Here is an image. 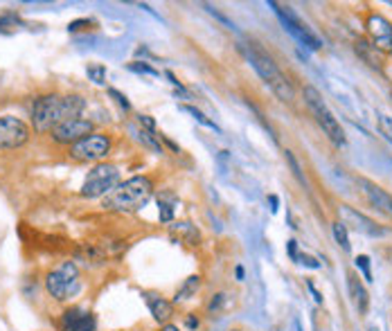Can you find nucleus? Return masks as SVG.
Masks as SVG:
<instances>
[{
    "mask_svg": "<svg viewBox=\"0 0 392 331\" xmlns=\"http://www.w3.org/2000/svg\"><path fill=\"white\" fill-rule=\"evenodd\" d=\"M160 331H180V329H178L176 325H169V322H167V325L160 327Z\"/></svg>",
    "mask_w": 392,
    "mask_h": 331,
    "instance_id": "nucleus-39",
    "label": "nucleus"
},
{
    "mask_svg": "<svg viewBox=\"0 0 392 331\" xmlns=\"http://www.w3.org/2000/svg\"><path fill=\"white\" fill-rule=\"evenodd\" d=\"M131 133L135 138H138V142H142L144 147L151 149L153 154H162V145H160V138L158 136H153L151 131L147 129H142V127H131Z\"/></svg>",
    "mask_w": 392,
    "mask_h": 331,
    "instance_id": "nucleus-19",
    "label": "nucleus"
},
{
    "mask_svg": "<svg viewBox=\"0 0 392 331\" xmlns=\"http://www.w3.org/2000/svg\"><path fill=\"white\" fill-rule=\"evenodd\" d=\"M241 52L246 55V59L250 61V66L255 68V73H257L264 84H266L273 93H275L282 102L291 104L296 100V93H293V84L289 82V77L282 73L280 66L275 64V59H273L266 50H264L257 41H244L241 43Z\"/></svg>",
    "mask_w": 392,
    "mask_h": 331,
    "instance_id": "nucleus-2",
    "label": "nucleus"
},
{
    "mask_svg": "<svg viewBox=\"0 0 392 331\" xmlns=\"http://www.w3.org/2000/svg\"><path fill=\"white\" fill-rule=\"evenodd\" d=\"M296 262H298V264H302V266H309V268H318V266H321L314 257H309V255H298V257H296Z\"/></svg>",
    "mask_w": 392,
    "mask_h": 331,
    "instance_id": "nucleus-33",
    "label": "nucleus"
},
{
    "mask_svg": "<svg viewBox=\"0 0 392 331\" xmlns=\"http://www.w3.org/2000/svg\"><path fill=\"white\" fill-rule=\"evenodd\" d=\"M95 316L81 307H70L59 318V331H95Z\"/></svg>",
    "mask_w": 392,
    "mask_h": 331,
    "instance_id": "nucleus-12",
    "label": "nucleus"
},
{
    "mask_svg": "<svg viewBox=\"0 0 392 331\" xmlns=\"http://www.w3.org/2000/svg\"><path fill=\"white\" fill-rule=\"evenodd\" d=\"M307 286H309V291H312V293H314V300H316V302H323V295H321V293H318V291H316V286H314L312 282H309Z\"/></svg>",
    "mask_w": 392,
    "mask_h": 331,
    "instance_id": "nucleus-37",
    "label": "nucleus"
},
{
    "mask_svg": "<svg viewBox=\"0 0 392 331\" xmlns=\"http://www.w3.org/2000/svg\"><path fill=\"white\" fill-rule=\"evenodd\" d=\"M354 264H357V268L363 273V277H366L368 282H372V271H370V259L366 255H359L357 259H354Z\"/></svg>",
    "mask_w": 392,
    "mask_h": 331,
    "instance_id": "nucleus-27",
    "label": "nucleus"
},
{
    "mask_svg": "<svg viewBox=\"0 0 392 331\" xmlns=\"http://www.w3.org/2000/svg\"><path fill=\"white\" fill-rule=\"evenodd\" d=\"M86 109L84 97L79 95H41L32 104V124L36 133H52L66 120L81 118Z\"/></svg>",
    "mask_w": 392,
    "mask_h": 331,
    "instance_id": "nucleus-1",
    "label": "nucleus"
},
{
    "mask_svg": "<svg viewBox=\"0 0 392 331\" xmlns=\"http://www.w3.org/2000/svg\"><path fill=\"white\" fill-rule=\"evenodd\" d=\"M289 255H291V259H293V262H296V257H298V246H296V241H293V239L289 241Z\"/></svg>",
    "mask_w": 392,
    "mask_h": 331,
    "instance_id": "nucleus-36",
    "label": "nucleus"
},
{
    "mask_svg": "<svg viewBox=\"0 0 392 331\" xmlns=\"http://www.w3.org/2000/svg\"><path fill=\"white\" fill-rule=\"evenodd\" d=\"M359 183H361V187H363V192H366V196L377 205V208H381V210H388V203H390V194H386L384 190H381L379 185H375V183H370V181H366V178H359Z\"/></svg>",
    "mask_w": 392,
    "mask_h": 331,
    "instance_id": "nucleus-17",
    "label": "nucleus"
},
{
    "mask_svg": "<svg viewBox=\"0 0 392 331\" xmlns=\"http://www.w3.org/2000/svg\"><path fill=\"white\" fill-rule=\"evenodd\" d=\"M302 97H305V104L309 106V111H312L314 120L318 127L323 129V133L327 138H330L336 147H345V131L341 127V122L336 120V115L330 111V106H327V102L323 100V95L316 91L314 86H305L302 91Z\"/></svg>",
    "mask_w": 392,
    "mask_h": 331,
    "instance_id": "nucleus-4",
    "label": "nucleus"
},
{
    "mask_svg": "<svg viewBox=\"0 0 392 331\" xmlns=\"http://www.w3.org/2000/svg\"><path fill=\"white\" fill-rule=\"evenodd\" d=\"M357 55H361V59L366 61L370 68L381 70V64H379V59H377V50L372 48L368 41H363V39L357 41Z\"/></svg>",
    "mask_w": 392,
    "mask_h": 331,
    "instance_id": "nucleus-21",
    "label": "nucleus"
},
{
    "mask_svg": "<svg viewBox=\"0 0 392 331\" xmlns=\"http://www.w3.org/2000/svg\"><path fill=\"white\" fill-rule=\"evenodd\" d=\"M117 185H120V172H117V167L108 163H99L88 172L79 194L84 196V199H99V196L111 194Z\"/></svg>",
    "mask_w": 392,
    "mask_h": 331,
    "instance_id": "nucleus-6",
    "label": "nucleus"
},
{
    "mask_svg": "<svg viewBox=\"0 0 392 331\" xmlns=\"http://www.w3.org/2000/svg\"><path fill=\"white\" fill-rule=\"evenodd\" d=\"M180 111H185V113H189V115H192V118L198 122V124H203V127H207V129H214V131H219V127H216V124L212 122V120H207L205 118V115L203 113H201L198 109H196V106H189V104H183V106H180Z\"/></svg>",
    "mask_w": 392,
    "mask_h": 331,
    "instance_id": "nucleus-25",
    "label": "nucleus"
},
{
    "mask_svg": "<svg viewBox=\"0 0 392 331\" xmlns=\"http://www.w3.org/2000/svg\"><path fill=\"white\" fill-rule=\"evenodd\" d=\"M244 275H246V271H244V266H237V268H235V277H237V280H239V282H241V280H244Z\"/></svg>",
    "mask_w": 392,
    "mask_h": 331,
    "instance_id": "nucleus-38",
    "label": "nucleus"
},
{
    "mask_svg": "<svg viewBox=\"0 0 392 331\" xmlns=\"http://www.w3.org/2000/svg\"><path fill=\"white\" fill-rule=\"evenodd\" d=\"M339 214H341V223H352L354 228H357L359 232H363V235H370V237H381V235H386V230L384 228H379V223L377 221H372L370 217H366L363 212H357L352 208V205H345L341 203L339 205Z\"/></svg>",
    "mask_w": 392,
    "mask_h": 331,
    "instance_id": "nucleus-13",
    "label": "nucleus"
},
{
    "mask_svg": "<svg viewBox=\"0 0 392 331\" xmlns=\"http://www.w3.org/2000/svg\"><path fill=\"white\" fill-rule=\"evenodd\" d=\"M370 331H379V329H375V327H372V329H370Z\"/></svg>",
    "mask_w": 392,
    "mask_h": 331,
    "instance_id": "nucleus-42",
    "label": "nucleus"
},
{
    "mask_svg": "<svg viewBox=\"0 0 392 331\" xmlns=\"http://www.w3.org/2000/svg\"><path fill=\"white\" fill-rule=\"evenodd\" d=\"M348 289H350L352 302H354V307L359 309V313H368V307H370V295H368L366 286H363L361 277H359L357 273H350V275H348Z\"/></svg>",
    "mask_w": 392,
    "mask_h": 331,
    "instance_id": "nucleus-15",
    "label": "nucleus"
},
{
    "mask_svg": "<svg viewBox=\"0 0 392 331\" xmlns=\"http://www.w3.org/2000/svg\"><path fill=\"white\" fill-rule=\"evenodd\" d=\"M379 129H381V136H384L392 145V120L388 118V115H381L379 118Z\"/></svg>",
    "mask_w": 392,
    "mask_h": 331,
    "instance_id": "nucleus-28",
    "label": "nucleus"
},
{
    "mask_svg": "<svg viewBox=\"0 0 392 331\" xmlns=\"http://www.w3.org/2000/svg\"><path fill=\"white\" fill-rule=\"evenodd\" d=\"M198 325H201V322H198V318H194V313H189V316L185 318V327H187V329L196 331V329H198Z\"/></svg>",
    "mask_w": 392,
    "mask_h": 331,
    "instance_id": "nucleus-35",
    "label": "nucleus"
},
{
    "mask_svg": "<svg viewBox=\"0 0 392 331\" xmlns=\"http://www.w3.org/2000/svg\"><path fill=\"white\" fill-rule=\"evenodd\" d=\"M70 158L77 160V163H97L104 160L108 154H111V138L106 133H90L88 138L75 142L70 147Z\"/></svg>",
    "mask_w": 392,
    "mask_h": 331,
    "instance_id": "nucleus-7",
    "label": "nucleus"
},
{
    "mask_svg": "<svg viewBox=\"0 0 392 331\" xmlns=\"http://www.w3.org/2000/svg\"><path fill=\"white\" fill-rule=\"evenodd\" d=\"M388 212H392V196H390V203H388Z\"/></svg>",
    "mask_w": 392,
    "mask_h": 331,
    "instance_id": "nucleus-41",
    "label": "nucleus"
},
{
    "mask_svg": "<svg viewBox=\"0 0 392 331\" xmlns=\"http://www.w3.org/2000/svg\"><path fill=\"white\" fill-rule=\"evenodd\" d=\"M14 19H0V28H3V25H7V23H12Z\"/></svg>",
    "mask_w": 392,
    "mask_h": 331,
    "instance_id": "nucleus-40",
    "label": "nucleus"
},
{
    "mask_svg": "<svg viewBox=\"0 0 392 331\" xmlns=\"http://www.w3.org/2000/svg\"><path fill=\"white\" fill-rule=\"evenodd\" d=\"M153 183L147 176H133L104 196L102 208L108 212H138L151 201Z\"/></svg>",
    "mask_w": 392,
    "mask_h": 331,
    "instance_id": "nucleus-3",
    "label": "nucleus"
},
{
    "mask_svg": "<svg viewBox=\"0 0 392 331\" xmlns=\"http://www.w3.org/2000/svg\"><path fill=\"white\" fill-rule=\"evenodd\" d=\"M171 230H174V235H178V241H185L189 246H196L201 239L198 230L192 226V223H174Z\"/></svg>",
    "mask_w": 392,
    "mask_h": 331,
    "instance_id": "nucleus-20",
    "label": "nucleus"
},
{
    "mask_svg": "<svg viewBox=\"0 0 392 331\" xmlns=\"http://www.w3.org/2000/svg\"><path fill=\"white\" fill-rule=\"evenodd\" d=\"M232 331H239V329H232Z\"/></svg>",
    "mask_w": 392,
    "mask_h": 331,
    "instance_id": "nucleus-43",
    "label": "nucleus"
},
{
    "mask_svg": "<svg viewBox=\"0 0 392 331\" xmlns=\"http://www.w3.org/2000/svg\"><path fill=\"white\" fill-rule=\"evenodd\" d=\"M174 203L176 199L171 194H165V199H158V217L162 223H171L174 219Z\"/></svg>",
    "mask_w": 392,
    "mask_h": 331,
    "instance_id": "nucleus-22",
    "label": "nucleus"
},
{
    "mask_svg": "<svg viewBox=\"0 0 392 331\" xmlns=\"http://www.w3.org/2000/svg\"><path fill=\"white\" fill-rule=\"evenodd\" d=\"M84 25H93V21H72L70 25H68V30L70 32H77V30H84Z\"/></svg>",
    "mask_w": 392,
    "mask_h": 331,
    "instance_id": "nucleus-34",
    "label": "nucleus"
},
{
    "mask_svg": "<svg viewBox=\"0 0 392 331\" xmlns=\"http://www.w3.org/2000/svg\"><path fill=\"white\" fill-rule=\"evenodd\" d=\"M366 30L372 48L384 55H392V23L384 14H370L366 19Z\"/></svg>",
    "mask_w": 392,
    "mask_h": 331,
    "instance_id": "nucleus-9",
    "label": "nucleus"
},
{
    "mask_svg": "<svg viewBox=\"0 0 392 331\" xmlns=\"http://www.w3.org/2000/svg\"><path fill=\"white\" fill-rule=\"evenodd\" d=\"M271 7L275 10L278 19L282 21V25H284V30L300 43V46H305L309 50H321L323 48V41L318 39L316 34L309 30L302 21L298 19L291 7H284V5H280V3H271Z\"/></svg>",
    "mask_w": 392,
    "mask_h": 331,
    "instance_id": "nucleus-8",
    "label": "nucleus"
},
{
    "mask_svg": "<svg viewBox=\"0 0 392 331\" xmlns=\"http://www.w3.org/2000/svg\"><path fill=\"white\" fill-rule=\"evenodd\" d=\"M287 154V160H289V165H291V169H293V174H296V178L300 183H305V176H302V169H300V165H298V160H296V156L291 154V151H284Z\"/></svg>",
    "mask_w": 392,
    "mask_h": 331,
    "instance_id": "nucleus-30",
    "label": "nucleus"
},
{
    "mask_svg": "<svg viewBox=\"0 0 392 331\" xmlns=\"http://www.w3.org/2000/svg\"><path fill=\"white\" fill-rule=\"evenodd\" d=\"M77 259L84 262L86 266H102L106 264V253L102 248H97L95 244H84L77 250Z\"/></svg>",
    "mask_w": 392,
    "mask_h": 331,
    "instance_id": "nucleus-16",
    "label": "nucleus"
},
{
    "mask_svg": "<svg viewBox=\"0 0 392 331\" xmlns=\"http://www.w3.org/2000/svg\"><path fill=\"white\" fill-rule=\"evenodd\" d=\"M390 5H392V3H390Z\"/></svg>",
    "mask_w": 392,
    "mask_h": 331,
    "instance_id": "nucleus-44",
    "label": "nucleus"
},
{
    "mask_svg": "<svg viewBox=\"0 0 392 331\" xmlns=\"http://www.w3.org/2000/svg\"><path fill=\"white\" fill-rule=\"evenodd\" d=\"M225 307H228V295L225 293H214L212 298L207 300V313L210 316H216V313H221V311H225Z\"/></svg>",
    "mask_w": 392,
    "mask_h": 331,
    "instance_id": "nucleus-24",
    "label": "nucleus"
},
{
    "mask_svg": "<svg viewBox=\"0 0 392 331\" xmlns=\"http://www.w3.org/2000/svg\"><path fill=\"white\" fill-rule=\"evenodd\" d=\"M45 291L57 302H68L81 291V275L75 262H63L45 275Z\"/></svg>",
    "mask_w": 392,
    "mask_h": 331,
    "instance_id": "nucleus-5",
    "label": "nucleus"
},
{
    "mask_svg": "<svg viewBox=\"0 0 392 331\" xmlns=\"http://www.w3.org/2000/svg\"><path fill=\"white\" fill-rule=\"evenodd\" d=\"M198 289H201V277H198V275L187 277V280L180 284V289L176 291V295H174V304L185 302V300H189V298H194V295L198 293Z\"/></svg>",
    "mask_w": 392,
    "mask_h": 331,
    "instance_id": "nucleus-18",
    "label": "nucleus"
},
{
    "mask_svg": "<svg viewBox=\"0 0 392 331\" xmlns=\"http://www.w3.org/2000/svg\"><path fill=\"white\" fill-rule=\"evenodd\" d=\"M30 140V127L14 118V115H3L0 118V149H18Z\"/></svg>",
    "mask_w": 392,
    "mask_h": 331,
    "instance_id": "nucleus-10",
    "label": "nucleus"
},
{
    "mask_svg": "<svg viewBox=\"0 0 392 331\" xmlns=\"http://www.w3.org/2000/svg\"><path fill=\"white\" fill-rule=\"evenodd\" d=\"M138 124H140V127L142 129H147V131H156V122H153L151 118H149V115H138Z\"/></svg>",
    "mask_w": 392,
    "mask_h": 331,
    "instance_id": "nucleus-32",
    "label": "nucleus"
},
{
    "mask_svg": "<svg viewBox=\"0 0 392 331\" xmlns=\"http://www.w3.org/2000/svg\"><path fill=\"white\" fill-rule=\"evenodd\" d=\"M90 133H93V122L86 118H72V120H66L63 124H59V127L52 131V140L57 142V145L72 147L75 142L88 138Z\"/></svg>",
    "mask_w": 392,
    "mask_h": 331,
    "instance_id": "nucleus-11",
    "label": "nucleus"
},
{
    "mask_svg": "<svg viewBox=\"0 0 392 331\" xmlns=\"http://www.w3.org/2000/svg\"><path fill=\"white\" fill-rule=\"evenodd\" d=\"M86 75H88V79L90 82H95L97 86H104L106 84V68L104 66H88L86 68Z\"/></svg>",
    "mask_w": 392,
    "mask_h": 331,
    "instance_id": "nucleus-26",
    "label": "nucleus"
},
{
    "mask_svg": "<svg viewBox=\"0 0 392 331\" xmlns=\"http://www.w3.org/2000/svg\"><path fill=\"white\" fill-rule=\"evenodd\" d=\"M144 300H147V307L151 311L153 320H156L158 325H167L171 316H174V302L165 300L158 293H144Z\"/></svg>",
    "mask_w": 392,
    "mask_h": 331,
    "instance_id": "nucleus-14",
    "label": "nucleus"
},
{
    "mask_svg": "<svg viewBox=\"0 0 392 331\" xmlns=\"http://www.w3.org/2000/svg\"><path fill=\"white\" fill-rule=\"evenodd\" d=\"M108 95H111L113 100H115L117 104H120L124 111H131V104H129V100H126V97H124L120 91H115V88H108Z\"/></svg>",
    "mask_w": 392,
    "mask_h": 331,
    "instance_id": "nucleus-31",
    "label": "nucleus"
},
{
    "mask_svg": "<svg viewBox=\"0 0 392 331\" xmlns=\"http://www.w3.org/2000/svg\"><path fill=\"white\" fill-rule=\"evenodd\" d=\"M334 239H336V244H339L345 253H350L352 250V244H350V235H348V226L341 221H336L334 223Z\"/></svg>",
    "mask_w": 392,
    "mask_h": 331,
    "instance_id": "nucleus-23",
    "label": "nucleus"
},
{
    "mask_svg": "<svg viewBox=\"0 0 392 331\" xmlns=\"http://www.w3.org/2000/svg\"><path fill=\"white\" fill-rule=\"evenodd\" d=\"M131 70H135V73H142V75H151V77H160L158 70H153L151 66L147 64H140V61H133V64L129 66Z\"/></svg>",
    "mask_w": 392,
    "mask_h": 331,
    "instance_id": "nucleus-29",
    "label": "nucleus"
}]
</instances>
